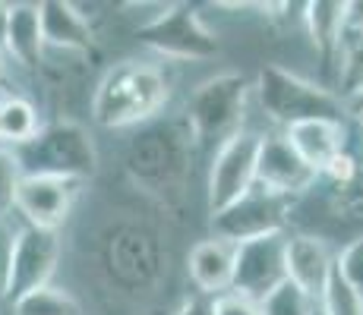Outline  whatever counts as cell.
Returning a JSON list of instances; mask_svg holds the SVG:
<instances>
[{
    "mask_svg": "<svg viewBox=\"0 0 363 315\" xmlns=\"http://www.w3.org/2000/svg\"><path fill=\"white\" fill-rule=\"evenodd\" d=\"M193 173V136L180 120H152L127 149V177L149 199L174 205Z\"/></svg>",
    "mask_w": 363,
    "mask_h": 315,
    "instance_id": "6da1fadb",
    "label": "cell"
},
{
    "mask_svg": "<svg viewBox=\"0 0 363 315\" xmlns=\"http://www.w3.org/2000/svg\"><path fill=\"white\" fill-rule=\"evenodd\" d=\"M171 98V82L155 63H114L92 95V120L104 130H130L152 123Z\"/></svg>",
    "mask_w": 363,
    "mask_h": 315,
    "instance_id": "7a4b0ae2",
    "label": "cell"
},
{
    "mask_svg": "<svg viewBox=\"0 0 363 315\" xmlns=\"http://www.w3.org/2000/svg\"><path fill=\"white\" fill-rule=\"evenodd\" d=\"M23 177H54L67 183H86L99 173V149L92 132L76 120H54L38 126L32 139L13 145Z\"/></svg>",
    "mask_w": 363,
    "mask_h": 315,
    "instance_id": "3957f363",
    "label": "cell"
},
{
    "mask_svg": "<svg viewBox=\"0 0 363 315\" xmlns=\"http://www.w3.org/2000/svg\"><path fill=\"white\" fill-rule=\"evenodd\" d=\"M101 271L111 287L123 297H145L155 293L167 271V252L155 230L136 221L108 224L99 246Z\"/></svg>",
    "mask_w": 363,
    "mask_h": 315,
    "instance_id": "277c9868",
    "label": "cell"
},
{
    "mask_svg": "<svg viewBox=\"0 0 363 315\" xmlns=\"http://www.w3.org/2000/svg\"><path fill=\"white\" fill-rule=\"evenodd\" d=\"M250 79L243 73H215L202 79L186 98L184 123L199 149H218L240 130H247V101H250Z\"/></svg>",
    "mask_w": 363,
    "mask_h": 315,
    "instance_id": "5b68a950",
    "label": "cell"
},
{
    "mask_svg": "<svg viewBox=\"0 0 363 315\" xmlns=\"http://www.w3.org/2000/svg\"><path fill=\"white\" fill-rule=\"evenodd\" d=\"M253 88L265 117L281 130L303 120H345V101L332 88L303 79L278 63H265Z\"/></svg>",
    "mask_w": 363,
    "mask_h": 315,
    "instance_id": "8992f818",
    "label": "cell"
},
{
    "mask_svg": "<svg viewBox=\"0 0 363 315\" xmlns=\"http://www.w3.org/2000/svg\"><path fill=\"white\" fill-rule=\"evenodd\" d=\"M136 38L143 47L155 51L167 60H212L221 51V38L215 29H208L190 4H171L136 29Z\"/></svg>",
    "mask_w": 363,
    "mask_h": 315,
    "instance_id": "52a82bcc",
    "label": "cell"
},
{
    "mask_svg": "<svg viewBox=\"0 0 363 315\" xmlns=\"http://www.w3.org/2000/svg\"><path fill=\"white\" fill-rule=\"evenodd\" d=\"M259 132L240 130L228 142H221L208 164V186H206V205L208 214H221L240 202L250 189L256 186V155H259Z\"/></svg>",
    "mask_w": 363,
    "mask_h": 315,
    "instance_id": "ba28073f",
    "label": "cell"
},
{
    "mask_svg": "<svg viewBox=\"0 0 363 315\" xmlns=\"http://www.w3.org/2000/svg\"><path fill=\"white\" fill-rule=\"evenodd\" d=\"M291 205L294 202L284 199V195H275L262 186H253L240 202H234L231 208L215 214L212 234L228 243L256 240V236H265V234H288Z\"/></svg>",
    "mask_w": 363,
    "mask_h": 315,
    "instance_id": "9c48e42d",
    "label": "cell"
},
{
    "mask_svg": "<svg viewBox=\"0 0 363 315\" xmlns=\"http://www.w3.org/2000/svg\"><path fill=\"white\" fill-rule=\"evenodd\" d=\"M284 240H288V234H265L256 240L234 243L231 293L262 303L275 287L288 281V275H284Z\"/></svg>",
    "mask_w": 363,
    "mask_h": 315,
    "instance_id": "30bf717a",
    "label": "cell"
},
{
    "mask_svg": "<svg viewBox=\"0 0 363 315\" xmlns=\"http://www.w3.org/2000/svg\"><path fill=\"white\" fill-rule=\"evenodd\" d=\"M60 234L38 227H19L16 230V246H13V268H10V287H6V299H19L23 293H32L38 287H48L60 265Z\"/></svg>",
    "mask_w": 363,
    "mask_h": 315,
    "instance_id": "8fae6325",
    "label": "cell"
},
{
    "mask_svg": "<svg viewBox=\"0 0 363 315\" xmlns=\"http://www.w3.org/2000/svg\"><path fill=\"white\" fill-rule=\"evenodd\" d=\"M316 173L303 164V158L291 149L284 132H265L259 139V155H256V186L269 189L275 195L294 202L306 189L316 186Z\"/></svg>",
    "mask_w": 363,
    "mask_h": 315,
    "instance_id": "7c38bea8",
    "label": "cell"
},
{
    "mask_svg": "<svg viewBox=\"0 0 363 315\" xmlns=\"http://www.w3.org/2000/svg\"><path fill=\"white\" fill-rule=\"evenodd\" d=\"M73 199H76V183L54 177H19L13 212L23 214L26 227L60 234V227L73 212Z\"/></svg>",
    "mask_w": 363,
    "mask_h": 315,
    "instance_id": "4fadbf2b",
    "label": "cell"
},
{
    "mask_svg": "<svg viewBox=\"0 0 363 315\" xmlns=\"http://www.w3.org/2000/svg\"><path fill=\"white\" fill-rule=\"evenodd\" d=\"M335 268V252L316 234H288L284 240V275L306 297L319 299Z\"/></svg>",
    "mask_w": 363,
    "mask_h": 315,
    "instance_id": "5bb4252c",
    "label": "cell"
},
{
    "mask_svg": "<svg viewBox=\"0 0 363 315\" xmlns=\"http://www.w3.org/2000/svg\"><path fill=\"white\" fill-rule=\"evenodd\" d=\"M38 23H41V41H45V47H60V51H76V54L95 51L92 23H89V16L76 4L41 0Z\"/></svg>",
    "mask_w": 363,
    "mask_h": 315,
    "instance_id": "9a60e30c",
    "label": "cell"
},
{
    "mask_svg": "<svg viewBox=\"0 0 363 315\" xmlns=\"http://www.w3.org/2000/svg\"><path fill=\"white\" fill-rule=\"evenodd\" d=\"M281 132L291 142V149L303 158V164L310 167L316 177L338 151L347 149L345 120H303V123L288 126V130H281Z\"/></svg>",
    "mask_w": 363,
    "mask_h": 315,
    "instance_id": "2e32d148",
    "label": "cell"
},
{
    "mask_svg": "<svg viewBox=\"0 0 363 315\" xmlns=\"http://www.w3.org/2000/svg\"><path fill=\"white\" fill-rule=\"evenodd\" d=\"M186 275H190L196 293H206V297L228 293L234 275V243L218 240V236L196 243L186 256Z\"/></svg>",
    "mask_w": 363,
    "mask_h": 315,
    "instance_id": "e0dca14e",
    "label": "cell"
},
{
    "mask_svg": "<svg viewBox=\"0 0 363 315\" xmlns=\"http://www.w3.org/2000/svg\"><path fill=\"white\" fill-rule=\"evenodd\" d=\"M303 25L310 35L316 54L323 57V67L329 69L338 63L341 45H345V4L338 0H313L303 6Z\"/></svg>",
    "mask_w": 363,
    "mask_h": 315,
    "instance_id": "ac0fdd59",
    "label": "cell"
},
{
    "mask_svg": "<svg viewBox=\"0 0 363 315\" xmlns=\"http://www.w3.org/2000/svg\"><path fill=\"white\" fill-rule=\"evenodd\" d=\"M4 54L13 57L19 67L35 69L45 57V41H41L38 4H13L10 23H6Z\"/></svg>",
    "mask_w": 363,
    "mask_h": 315,
    "instance_id": "d6986e66",
    "label": "cell"
},
{
    "mask_svg": "<svg viewBox=\"0 0 363 315\" xmlns=\"http://www.w3.org/2000/svg\"><path fill=\"white\" fill-rule=\"evenodd\" d=\"M38 132V110L32 101L19 95H6L0 101V142H6V149L26 142Z\"/></svg>",
    "mask_w": 363,
    "mask_h": 315,
    "instance_id": "ffe728a7",
    "label": "cell"
},
{
    "mask_svg": "<svg viewBox=\"0 0 363 315\" xmlns=\"http://www.w3.org/2000/svg\"><path fill=\"white\" fill-rule=\"evenodd\" d=\"M13 315H82V306L64 287L48 284L13 299Z\"/></svg>",
    "mask_w": 363,
    "mask_h": 315,
    "instance_id": "44dd1931",
    "label": "cell"
},
{
    "mask_svg": "<svg viewBox=\"0 0 363 315\" xmlns=\"http://www.w3.org/2000/svg\"><path fill=\"white\" fill-rule=\"evenodd\" d=\"M338 95L341 101L363 95V32L360 35H345V45L338 54Z\"/></svg>",
    "mask_w": 363,
    "mask_h": 315,
    "instance_id": "7402d4cb",
    "label": "cell"
},
{
    "mask_svg": "<svg viewBox=\"0 0 363 315\" xmlns=\"http://www.w3.org/2000/svg\"><path fill=\"white\" fill-rule=\"evenodd\" d=\"M316 303H319V309H323V315H363V297L354 287H347L345 277L335 268H332L329 281H325Z\"/></svg>",
    "mask_w": 363,
    "mask_h": 315,
    "instance_id": "603a6c76",
    "label": "cell"
},
{
    "mask_svg": "<svg viewBox=\"0 0 363 315\" xmlns=\"http://www.w3.org/2000/svg\"><path fill=\"white\" fill-rule=\"evenodd\" d=\"M313 306H316V299L306 297L291 281H284L259 303V315H310Z\"/></svg>",
    "mask_w": 363,
    "mask_h": 315,
    "instance_id": "cb8c5ba5",
    "label": "cell"
},
{
    "mask_svg": "<svg viewBox=\"0 0 363 315\" xmlns=\"http://www.w3.org/2000/svg\"><path fill=\"white\" fill-rule=\"evenodd\" d=\"M329 208L338 221L345 224H363V167L354 180L341 186H332Z\"/></svg>",
    "mask_w": 363,
    "mask_h": 315,
    "instance_id": "d4e9b609",
    "label": "cell"
},
{
    "mask_svg": "<svg viewBox=\"0 0 363 315\" xmlns=\"http://www.w3.org/2000/svg\"><path fill=\"white\" fill-rule=\"evenodd\" d=\"M335 271L345 277L347 287H354V290L363 297V236L351 240L338 256H335Z\"/></svg>",
    "mask_w": 363,
    "mask_h": 315,
    "instance_id": "484cf974",
    "label": "cell"
},
{
    "mask_svg": "<svg viewBox=\"0 0 363 315\" xmlns=\"http://www.w3.org/2000/svg\"><path fill=\"white\" fill-rule=\"evenodd\" d=\"M19 167L13 161V151L0 145V218L13 212V199H16V186H19Z\"/></svg>",
    "mask_w": 363,
    "mask_h": 315,
    "instance_id": "4316f807",
    "label": "cell"
},
{
    "mask_svg": "<svg viewBox=\"0 0 363 315\" xmlns=\"http://www.w3.org/2000/svg\"><path fill=\"white\" fill-rule=\"evenodd\" d=\"M360 161H357V155H354V151H338V155H335L329 164L323 167V171H319V180H329L332 186H341V183H347V180H354L360 173Z\"/></svg>",
    "mask_w": 363,
    "mask_h": 315,
    "instance_id": "83f0119b",
    "label": "cell"
},
{
    "mask_svg": "<svg viewBox=\"0 0 363 315\" xmlns=\"http://www.w3.org/2000/svg\"><path fill=\"white\" fill-rule=\"evenodd\" d=\"M16 230L6 218H0V299H6L10 287V268H13V246H16Z\"/></svg>",
    "mask_w": 363,
    "mask_h": 315,
    "instance_id": "f1b7e54d",
    "label": "cell"
},
{
    "mask_svg": "<svg viewBox=\"0 0 363 315\" xmlns=\"http://www.w3.org/2000/svg\"><path fill=\"white\" fill-rule=\"evenodd\" d=\"M212 315H259V303L253 299H243L237 293H221L212 299Z\"/></svg>",
    "mask_w": 363,
    "mask_h": 315,
    "instance_id": "f546056e",
    "label": "cell"
},
{
    "mask_svg": "<svg viewBox=\"0 0 363 315\" xmlns=\"http://www.w3.org/2000/svg\"><path fill=\"white\" fill-rule=\"evenodd\" d=\"M212 299L215 297H206V293H196V297H186L177 309H171L167 315H212Z\"/></svg>",
    "mask_w": 363,
    "mask_h": 315,
    "instance_id": "4dcf8cb0",
    "label": "cell"
},
{
    "mask_svg": "<svg viewBox=\"0 0 363 315\" xmlns=\"http://www.w3.org/2000/svg\"><path fill=\"white\" fill-rule=\"evenodd\" d=\"M363 32V0L345 4V35H360Z\"/></svg>",
    "mask_w": 363,
    "mask_h": 315,
    "instance_id": "1f68e13d",
    "label": "cell"
},
{
    "mask_svg": "<svg viewBox=\"0 0 363 315\" xmlns=\"http://www.w3.org/2000/svg\"><path fill=\"white\" fill-rule=\"evenodd\" d=\"M345 114H351L354 120H357V123L363 126V95L351 98V101H345Z\"/></svg>",
    "mask_w": 363,
    "mask_h": 315,
    "instance_id": "d6a6232c",
    "label": "cell"
},
{
    "mask_svg": "<svg viewBox=\"0 0 363 315\" xmlns=\"http://www.w3.org/2000/svg\"><path fill=\"white\" fill-rule=\"evenodd\" d=\"M10 10H13V4H0V51H4V38H6V23H10Z\"/></svg>",
    "mask_w": 363,
    "mask_h": 315,
    "instance_id": "836d02e7",
    "label": "cell"
},
{
    "mask_svg": "<svg viewBox=\"0 0 363 315\" xmlns=\"http://www.w3.org/2000/svg\"><path fill=\"white\" fill-rule=\"evenodd\" d=\"M4 79H6V54L0 51V88H4Z\"/></svg>",
    "mask_w": 363,
    "mask_h": 315,
    "instance_id": "e575fe53",
    "label": "cell"
},
{
    "mask_svg": "<svg viewBox=\"0 0 363 315\" xmlns=\"http://www.w3.org/2000/svg\"><path fill=\"white\" fill-rule=\"evenodd\" d=\"M310 315H323V309H319V303H316V306H313V312H310Z\"/></svg>",
    "mask_w": 363,
    "mask_h": 315,
    "instance_id": "d590c367",
    "label": "cell"
}]
</instances>
